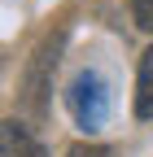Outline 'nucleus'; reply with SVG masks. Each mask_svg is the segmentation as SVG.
<instances>
[{"instance_id": "f257e3e1", "label": "nucleus", "mask_w": 153, "mask_h": 157, "mask_svg": "<svg viewBox=\"0 0 153 157\" xmlns=\"http://www.w3.org/2000/svg\"><path fill=\"white\" fill-rule=\"evenodd\" d=\"M66 105H70L74 122H79L88 135H92V131H101V127L109 122V83H105L96 70H83V74L70 83Z\"/></svg>"}, {"instance_id": "f03ea898", "label": "nucleus", "mask_w": 153, "mask_h": 157, "mask_svg": "<svg viewBox=\"0 0 153 157\" xmlns=\"http://www.w3.org/2000/svg\"><path fill=\"white\" fill-rule=\"evenodd\" d=\"M57 52H61V35H48L44 44L35 48L31 66H26V87H22V96H26V109H31V113H44V105H48V78H53V70H57Z\"/></svg>"}, {"instance_id": "7ed1b4c3", "label": "nucleus", "mask_w": 153, "mask_h": 157, "mask_svg": "<svg viewBox=\"0 0 153 157\" xmlns=\"http://www.w3.org/2000/svg\"><path fill=\"white\" fill-rule=\"evenodd\" d=\"M0 157H48V153H44V144L35 140L26 127L0 122Z\"/></svg>"}, {"instance_id": "20e7f679", "label": "nucleus", "mask_w": 153, "mask_h": 157, "mask_svg": "<svg viewBox=\"0 0 153 157\" xmlns=\"http://www.w3.org/2000/svg\"><path fill=\"white\" fill-rule=\"evenodd\" d=\"M136 113L153 118V48L140 57V83H136Z\"/></svg>"}, {"instance_id": "39448f33", "label": "nucleus", "mask_w": 153, "mask_h": 157, "mask_svg": "<svg viewBox=\"0 0 153 157\" xmlns=\"http://www.w3.org/2000/svg\"><path fill=\"white\" fill-rule=\"evenodd\" d=\"M131 17H136V26L153 35V0H131Z\"/></svg>"}, {"instance_id": "423d86ee", "label": "nucleus", "mask_w": 153, "mask_h": 157, "mask_svg": "<svg viewBox=\"0 0 153 157\" xmlns=\"http://www.w3.org/2000/svg\"><path fill=\"white\" fill-rule=\"evenodd\" d=\"M66 157H109V148H101V144H74Z\"/></svg>"}]
</instances>
